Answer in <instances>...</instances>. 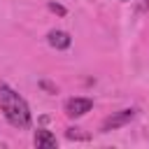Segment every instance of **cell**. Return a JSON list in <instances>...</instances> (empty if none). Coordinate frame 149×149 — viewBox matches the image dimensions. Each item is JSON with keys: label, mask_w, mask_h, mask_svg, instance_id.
Returning <instances> with one entry per match:
<instances>
[{"label": "cell", "mask_w": 149, "mask_h": 149, "mask_svg": "<svg viewBox=\"0 0 149 149\" xmlns=\"http://www.w3.org/2000/svg\"><path fill=\"white\" fill-rule=\"evenodd\" d=\"M47 40H49V44H51L54 49H68L70 42H72V37H70L65 30H51Z\"/></svg>", "instance_id": "5b68a950"}, {"label": "cell", "mask_w": 149, "mask_h": 149, "mask_svg": "<svg viewBox=\"0 0 149 149\" xmlns=\"http://www.w3.org/2000/svg\"><path fill=\"white\" fill-rule=\"evenodd\" d=\"M135 119V109H121V112H116V114H112V116H107L105 121H102V126H100V130L102 133H109V130H116V128H121V126H126V123H130Z\"/></svg>", "instance_id": "7a4b0ae2"}, {"label": "cell", "mask_w": 149, "mask_h": 149, "mask_svg": "<svg viewBox=\"0 0 149 149\" xmlns=\"http://www.w3.org/2000/svg\"><path fill=\"white\" fill-rule=\"evenodd\" d=\"M0 109L5 119L16 126V128H28L30 126V109L28 102L7 84H0Z\"/></svg>", "instance_id": "6da1fadb"}, {"label": "cell", "mask_w": 149, "mask_h": 149, "mask_svg": "<svg viewBox=\"0 0 149 149\" xmlns=\"http://www.w3.org/2000/svg\"><path fill=\"white\" fill-rule=\"evenodd\" d=\"M49 9H51V12H56V14H61V16L65 14V7H61V5H56V2H49Z\"/></svg>", "instance_id": "8992f818"}, {"label": "cell", "mask_w": 149, "mask_h": 149, "mask_svg": "<svg viewBox=\"0 0 149 149\" xmlns=\"http://www.w3.org/2000/svg\"><path fill=\"white\" fill-rule=\"evenodd\" d=\"M91 107H93L91 98H70V100H65V114L72 116V119L84 116L86 112H91Z\"/></svg>", "instance_id": "3957f363"}, {"label": "cell", "mask_w": 149, "mask_h": 149, "mask_svg": "<svg viewBox=\"0 0 149 149\" xmlns=\"http://www.w3.org/2000/svg\"><path fill=\"white\" fill-rule=\"evenodd\" d=\"M33 142H35V147H37V149H54V147H56V135H54L51 130L37 128V130H35Z\"/></svg>", "instance_id": "277c9868"}]
</instances>
